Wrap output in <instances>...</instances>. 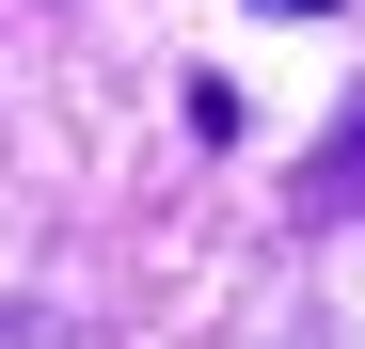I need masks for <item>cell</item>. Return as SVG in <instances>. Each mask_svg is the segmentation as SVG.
Returning <instances> with one entry per match:
<instances>
[{
    "label": "cell",
    "instance_id": "obj_2",
    "mask_svg": "<svg viewBox=\"0 0 365 349\" xmlns=\"http://www.w3.org/2000/svg\"><path fill=\"white\" fill-rule=\"evenodd\" d=\"M270 16H286V0H270ZM302 16H318V0H302Z\"/></svg>",
    "mask_w": 365,
    "mask_h": 349
},
{
    "label": "cell",
    "instance_id": "obj_1",
    "mask_svg": "<svg viewBox=\"0 0 365 349\" xmlns=\"http://www.w3.org/2000/svg\"><path fill=\"white\" fill-rule=\"evenodd\" d=\"M286 191H302V222H349V207H365V95L334 111L318 143H302V174H286Z\"/></svg>",
    "mask_w": 365,
    "mask_h": 349
}]
</instances>
